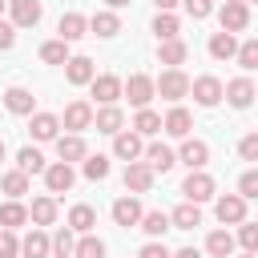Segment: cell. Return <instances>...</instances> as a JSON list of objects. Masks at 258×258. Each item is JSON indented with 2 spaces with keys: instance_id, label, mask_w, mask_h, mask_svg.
<instances>
[{
  "instance_id": "6da1fadb",
  "label": "cell",
  "mask_w": 258,
  "mask_h": 258,
  "mask_svg": "<svg viewBox=\"0 0 258 258\" xmlns=\"http://www.w3.org/2000/svg\"><path fill=\"white\" fill-rule=\"evenodd\" d=\"M153 97H165V101H181V97H189V77L181 73V69H165L157 81H153Z\"/></svg>"
},
{
  "instance_id": "7a4b0ae2",
  "label": "cell",
  "mask_w": 258,
  "mask_h": 258,
  "mask_svg": "<svg viewBox=\"0 0 258 258\" xmlns=\"http://www.w3.org/2000/svg\"><path fill=\"white\" fill-rule=\"evenodd\" d=\"M121 97H129V105H133V109H145V105L153 101V77L133 73L129 81H121Z\"/></svg>"
},
{
  "instance_id": "3957f363",
  "label": "cell",
  "mask_w": 258,
  "mask_h": 258,
  "mask_svg": "<svg viewBox=\"0 0 258 258\" xmlns=\"http://www.w3.org/2000/svg\"><path fill=\"white\" fill-rule=\"evenodd\" d=\"M181 194H185V202L202 206V202H210V198H214V177H210V173H202V169H189V177L181 181Z\"/></svg>"
},
{
  "instance_id": "277c9868",
  "label": "cell",
  "mask_w": 258,
  "mask_h": 258,
  "mask_svg": "<svg viewBox=\"0 0 258 258\" xmlns=\"http://www.w3.org/2000/svg\"><path fill=\"white\" fill-rule=\"evenodd\" d=\"M218 20H222V32H242L250 24V4L246 0H226L222 12H218Z\"/></svg>"
},
{
  "instance_id": "5b68a950",
  "label": "cell",
  "mask_w": 258,
  "mask_h": 258,
  "mask_svg": "<svg viewBox=\"0 0 258 258\" xmlns=\"http://www.w3.org/2000/svg\"><path fill=\"white\" fill-rule=\"evenodd\" d=\"M189 93H194V101L202 109H214L222 101V81L218 77H198V81H189Z\"/></svg>"
},
{
  "instance_id": "8992f818",
  "label": "cell",
  "mask_w": 258,
  "mask_h": 258,
  "mask_svg": "<svg viewBox=\"0 0 258 258\" xmlns=\"http://www.w3.org/2000/svg\"><path fill=\"white\" fill-rule=\"evenodd\" d=\"M73 181H77V173H73V165H69V161L44 165V185H48V194H69V189H73Z\"/></svg>"
},
{
  "instance_id": "52a82bcc",
  "label": "cell",
  "mask_w": 258,
  "mask_h": 258,
  "mask_svg": "<svg viewBox=\"0 0 258 258\" xmlns=\"http://www.w3.org/2000/svg\"><path fill=\"white\" fill-rule=\"evenodd\" d=\"M214 210H218V222H222V226H238V222L246 218V198H238V194H222Z\"/></svg>"
},
{
  "instance_id": "ba28073f",
  "label": "cell",
  "mask_w": 258,
  "mask_h": 258,
  "mask_svg": "<svg viewBox=\"0 0 258 258\" xmlns=\"http://www.w3.org/2000/svg\"><path fill=\"white\" fill-rule=\"evenodd\" d=\"M89 85H93V97H97L101 105H117V101H121V77L101 73V77H93Z\"/></svg>"
},
{
  "instance_id": "9c48e42d",
  "label": "cell",
  "mask_w": 258,
  "mask_h": 258,
  "mask_svg": "<svg viewBox=\"0 0 258 258\" xmlns=\"http://www.w3.org/2000/svg\"><path fill=\"white\" fill-rule=\"evenodd\" d=\"M222 97H226L234 109H250V101H254V81H250V77H238V81L222 85Z\"/></svg>"
},
{
  "instance_id": "30bf717a",
  "label": "cell",
  "mask_w": 258,
  "mask_h": 258,
  "mask_svg": "<svg viewBox=\"0 0 258 258\" xmlns=\"http://www.w3.org/2000/svg\"><path fill=\"white\" fill-rule=\"evenodd\" d=\"M89 125H93V105H89V101L64 105V129H69V133H81V129H89Z\"/></svg>"
},
{
  "instance_id": "8fae6325",
  "label": "cell",
  "mask_w": 258,
  "mask_h": 258,
  "mask_svg": "<svg viewBox=\"0 0 258 258\" xmlns=\"http://www.w3.org/2000/svg\"><path fill=\"white\" fill-rule=\"evenodd\" d=\"M145 153V165L153 169V173H169L173 165H177V157H173V149L169 145H161V141H153L149 149H141Z\"/></svg>"
},
{
  "instance_id": "7c38bea8",
  "label": "cell",
  "mask_w": 258,
  "mask_h": 258,
  "mask_svg": "<svg viewBox=\"0 0 258 258\" xmlns=\"http://www.w3.org/2000/svg\"><path fill=\"white\" fill-rule=\"evenodd\" d=\"M125 189H133V194L153 189V169H149L145 161H129V165H125Z\"/></svg>"
},
{
  "instance_id": "4fadbf2b",
  "label": "cell",
  "mask_w": 258,
  "mask_h": 258,
  "mask_svg": "<svg viewBox=\"0 0 258 258\" xmlns=\"http://www.w3.org/2000/svg\"><path fill=\"white\" fill-rule=\"evenodd\" d=\"M12 4V28H32L40 20V0H8Z\"/></svg>"
},
{
  "instance_id": "5bb4252c",
  "label": "cell",
  "mask_w": 258,
  "mask_h": 258,
  "mask_svg": "<svg viewBox=\"0 0 258 258\" xmlns=\"http://www.w3.org/2000/svg\"><path fill=\"white\" fill-rule=\"evenodd\" d=\"M185 56H189V44H185L181 36H173V40H161V44H157V60H161V64H169V69L185 64Z\"/></svg>"
},
{
  "instance_id": "9a60e30c",
  "label": "cell",
  "mask_w": 258,
  "mask_h": 258,
  "mask_svg": "<svg viewBox=\"0 0 258 258\" xmlns=\"http://www.w3.org/2000/svg\"><path fill=\"white\" fill-rule=\"evenodd\" d=\"M141 149H145V145H141V137H137V133H125V129H117V133H113V153H117L121 161H137V157H141Z\"/></svg>"
},
{
  "instance_id": "2e32d148",
  "label": "cell",
  "mask_w": 258,
  "mask_h": 258,
  "mask_svg": "<svg viewBox=\"0 0 258 258\" xmlns=\"http://www.w3.org/2000/svg\"><path fill=\"white\" fill-rule=\"evenodd\" d=\"M189 169H202L206 161H210V145L206 141H198V137H181V153H177Z\"/></svg>"
},
{
  "instance_id": "e0dca14e",
  "label": "cell",
  "mask_w": 258,
  "mask_h": 258,
  "mask_svg": "<svg viewBox=\"0 0 258 258\" xmlns=\"http://www.w3.org/2000/svg\"><path fill=\"white\" fill-rule=\"evenodd\" d=\"M64 77H69V85H89L97 77V69H93L89 56H69L64 60Z\"/></svg>"
},
{
  "instance_id": "ac0fdd59",
  "label": "cell",
  "mask_w": 258,
  "mask_h": 258,
  "mask_svg": "<svg viewBox=\"0 0 258 258\" xmlns=\"http://www.w3.org/2000/svg\"><path fill=\"white\" fill-rule=\"evenodd\" d=\"M32 105H36V97H32L28 89H20V85H12V89L4 93V109H8V113H16V117H28V113H32Z\"/></svg>"
},
{
  "instance_id": "d6986e66",
  "label": "cell",
  "mask_w": 258,
  "mask_h": 258,
  "mask_svg": "<svg viewBox=\"0 0 258 258\" xmlns=\"http://www.w3.org/2000/svg\"><path fill=\"white\" fill-rule=\"evenodd\" d=\"M189 125H194V117H189V109H181V105H173V109L165 113V121H161V129H165L169 137H189Z\"/></svg>"
},
{
  "instance_id": "ffe728a7",
  "label": "cell",
  "mask_w": 258,
  "mask_h": 258,
  "mask_svg": "<svg viewBox=\"0 0 258 258\" xmlns=\"http://www.w3.org/2000/svg\"><path fill=\"white\" fill-rule=\"evenodd\" d=\"M113 222L125 226V230L137 226V222H141V202H137V198H117V202H113Z\"/></svg>"
},
{
  "instance_id": "44dd1931",
  "label": "cell",
  "mask_w": 258,
  "mask_h": 258,
  "mask_svg": "<svg viewBox=\"0 0 258 258\" xmlns=\"http://www.w3.org/2000/svg\"><path fill=\"white\" fill-rule=\"evenodd\" d=\"M93 125H97V133H117V129L125 125V113H121L117 105H101V109L93 113Z\"/></svg>"
},
{
  "instance_id": "7402d4cb",
  "label": "cell",
  "mask_w": 258,
  "mask_h": 258,
  "mask_svg": "<svg viewBox=\"0 0 258 258\" xmlns=\"http://www.w3.org/2000/svg\"><path fill=\"white\" fill-rule=\"evenodd\" d=\"M56 153H60V161H81L89 149H85V137L81 133H64V137H56Z\"/></svg>"
},
{
  "instance_id": "603a6c76",
  "label": "cell",
  "mask_w": 258,
  "mask_h": 258,
  "mask_svg": "<svg viewBox=\"0 0 258 258\" xmlns=\"http://www.w3.org/2000/svg\"><path fill=\"white\" fill-rule=\"evenodd\" d=\"M194 226H202V210H198L194 202H181V206L169 214V230H194Z\"/></svg>"
},
{
  "instance_id": "cb8c5ba5",
  "label": "cell",
  "mask_w": 258,
  "mask_h": 258,
  "mask_svg": "<svg viewBox=\"0 0 258 258\" xmlns=\"http://www.w3.org/2000/svg\"><path fill=\"white\" fill-rule=\"evenodd\" d=\"M56 32H60V40H81V36L89 32V20H85L81 12H64L60 24H56Z\"/></svg>"
},
{
  "instance_id": "d4e9b609",
  "label": "cell",
  "mask_w": 258,
  "mask_h": 258,
  "mask_svg": "<svg viewBox=\"0 0 258 258\" xmlns=\"http://www.w3.org/2000/svg\"><path fill=\"white\" fill-rule=\"evenodd\" d=\"M28 117H32V125H28V129H32V137H36V141H52V137H56L60 117H52V113H28Z\"/></svg>"
},
{
  "instance_id": "484cf974",
  "label": "cell",
  "mask_w": 258,
  "mask_h": 258,
  "mask_svg": "<svg viewBox=\"0 0 258 258\" xmlns=\"http://www.w3.org/2000/svg\"><path fill=\"white\" fill-rule=\"evenodd\" d=\"M28 218H32L36 226H52V222H56V198H52V194H44V198H32V210H28Z\"/></svg>"
},
{
  "instance_id": "4316f807",
  "label": "cell",
  "mask_w": 258,
  "mask_h": 258,
  "mask_svg": "<svg viewBox=\"0 0 258 258\" xmlns=\"http://www.w3.org/2000/svg\"><path fill=\"white\" fill-rule=\"evenodd\" d=\"M93 226H97V210L93 206H73L69 210V230L73 234H93Z\"/></svg>"
},
{
  "instance_id": "83f0119b",
  "label": "cell",
  "mask_w": 258,
  "mask_h": 258,
  "mask_svg": "<svg viewBox=\"0 0 258 258\" xmlns=\"http://www.w3.org/2000/svg\"><path fill=\"white\" fill-rule=\"evenodd\" d=\"M28 222V210L16 202V198H8L4 206H0V230H20Z\"/></svg>"
},
{
  "instance_id": "f1b7e54d",
  "label": "cell",
  "mask_w": 258,
  "mask_h": 258,
  "mask_svg": "<svg viewBox=\"0 0 258 258\" xmlns=\"http://www.w3.org/2000/svg\"><path fill=\"white\" fill-rule=\"evenodd\" d=\"M20 254L24 258H48V234L44 230H32L20 238Z\"/></svg>"
},
{
  "instance_id": "f546056e",
  "label": "cell",
  "mask_w": 258,
  "mask_h": 258,
  "mask_svg": "<svg viewBox=\"0 0 258 258\" xmlns=\"http://www.w3.org/2000/svg\"><path fill=\"white\" fill-rule=\"evenodd\" d=\"M89 32H97V36H117V32H121L117 12H93V16H89Z\"/></svg>"
},
{
  "instance_id": "4dcf8cb0",
  "label": "cell",
  "mask_w": 258,
  "mask_h": 258,
  "mask_svg": "<svg viewBox=\"0 0 258 258\" xmlns=\"http://www.w3.org/2000/svg\"><path fill=\"white\" fill-rule=\"evenodd\" d=\"M234 52H238L234 32H214V36H210V56H214V60H230Z\"/></svg>"
},
{
  "instance_id": "1f68e13d",
  "label": "cell",
  "mask_w": 258,
  "mask_h": 258,
  "mask_svg": "<svg viewBox=\"0 0 258 258\" xmlns=\"http://www.w3.org/2000/svg\"><path fill=\"white\" fill-rule=\"evenodd\" d=\"M157 129H161V117H157L149 105H145V109H137V117H133V133H137V137H153Z\"/></svg>"
},
{
  "instance_id": "d6a6232c",
  "label": "cell",
  "mask_w": 258,
  "mask_h": 258,
  "mask_svg": "<svg viewBox=\"0 0 258 258\" xmlns=\"http://www.w3.org/2000/svg\"><path fill=\"white\" fill-rule=\"evenodd\" d=\"M0 189H4L8 198H16V202H20V198L28 194V173H24V169H12V173H4V177H0Z\"/></svg>"
},
{
  "instance_id": "836d02e7",
  "label": "cell",
  "mask_w": 258,
  "mask_h": 258,
  "mask_svg": "<svg viewBox=\"0 0 258 258\" xmlns=\"http://www.w3.org/2000/svg\"><path fill=\"white\" fill-rule=\"evenodd\" d=\"M206 250H210L214 258H230V254H234V234H230V230H214V234L206 238Z\"/></svg>"
},
{
  "instance_id": "e575fe53",
  "label": "cell",
  "mask_w": 258,
  "mask_h": 258,
  "mask_svg": "<svg viewBox=\"0 0 258 258\" xmlns=\"http://www.w3.org/2000/svg\"><path fill=\"white\" fill-rule=\"evenodd\" d=\"M40 60L44 64H64L69 60V40H60V36L56 40H44L40 44Z\"/></svg>"
},
{
  "instance_id": "d590c367",
  "label": "cell",
  "mask_w": 258,
  "mask_h": 258,
  "mask_svg": "<svg viewBox=\"0 0 258 258\" xmlns=\"http://www.w3.org/2000/svg\"><path fill=\"white\" fill-rule=\"evenodd\" d=\"M149 238H161L165 230H169V214H161V210H149V214H141V222H137Z\"/></svg>"
},
{
  "instance_id": "8d00e7d4",
  "label": "cell",
  "mask_w": 258,
  "mask_h": 258,
  "mask_svg": "<svg viewBox=\"0 0 258 258\" xmlns=\"http://www.w3.org/2000/svg\"><path fill=\"white\" fill-rule=\"evenodd\" d=\"M153 32H157V40H173V36L181 32V24H177L173 12H157V16H153Z\"/></svg>"
},
{
  "instance_id": "74e56055",
  "label": "cell",
  "mask_w": 258,
  "mask_h": 258,
  "mask_svg": "<svg viewBox=\"0 0 258 258\" xmlns=\"http://www.w3.org/2000/svg\"><path fill=\"white\" fill-rule=\"evenodd\" d=\"M16 169H24V173H44V157H40V149L24 145V149L16 153Z\"/></svg>"
},
{
  "instance_id": "f35d334b",
  "label": "cell",
  "mask_w": 258,
  "mask_h": 258,
  "mask_svg": "<svg viewBox=\"0 0 258 258\" xmlns=\"http://www.w3.org/2000/svg\"><path fill=\"white\" fill-rule=\"evenodd\" d=\"M73 246H77L73 230H56V234L48 238V254H56V258H73Z\"/></svg>"
},
{
  "instance_id": "ab89813d",
  "label": "cell",
  "mask_w": 258,
  "mask_h": 258,
  "mask_svg": "<svg viewBox=\"0 0 258 258\" xmlns=\"http://www.w3.org/2000/svg\"><path fill=\"white\" fill-rule=\"evenodd\" d=\"M73 258H105V242L93 234H81V242L73 246Z\"/></svg>"
},
{
  "instance_id": "60d3db41",
  "label": "cell",
  "mask_w": 258,
  "mask_h": 258,
  "mask_svg": "<svg viewBox=\"0 0 258 258\" xmlns=\"http://www.w3.org/2000/svg\"><path fill=\"white\" fill-rule=\"evenodd\" d=\"M81 161H85L81 169H85V177H89V181H101V177H109V157H101V153H93V157H89V153H85Z\"/></svg>"
},
{
  "instance_id": "b9f144b4",
  "label": "cell",
  "mask_w": 258,
  "mask_h": 258,
  "mask_svg": "<svg viewBox=\"0 0 258 258\" xmlns=\"http://www.w3.org/2000/svg\"><path fill=\"white\" fill-rule=\"evenodd\" d=\"M234 56H238V64H242L246 73H254V69H258V40H242Z\"/></svg>"
},
{
  "instance_id": "7bdbcfd3",
  "label": "cell",
  "mask_w": 258,
  "mask_h": 258,
  "mask_svg": "<svg viewBox=\"0 0 258 258\" xmlns=\"http://www.w3.org/2000/svg\"><path fill=\"white\" fill-rule=\"evenodd\" d=\"M238 226H242V230H238V242H242V250H246V254H254V250H258V226H254V222H246V218H242Z\"/></svg>"
},
{
  "instance_id": "ee69618b",
  "label": "cell",
  "mask_w": 258,
  "mask_h": 258,
  "mask_svg": "<svg viewBox=\"0 0 258 258\" xmlns=\"http://www.w3.org/2000/svg\"><path fill=\"white\" fill-rule=\"evenodd\" d=\"M238 198H258V169H246L242 173V181H238Z\"/></svg>"
},
{
  "instance_id": "f6af8a7d",
  "label": "cell",
  "mask_w": 258,
  "mask_h": 258,
  "mask_svg": "<svg viewBox=\"0 0 258 258\" xmlns=\"http://www.w3.org/2000/svg\"><path fill=\"white\" fill-rule=\"evenodd\" d=\"M0 258H20V242L12 230H0Z\"/></svg>"
},
{
  "instance_id": "bcb514c9",
  "label": "cell",
  "mask_w": 258,
  "mask_h": 258,
  "mask_svg": "<svg viewBox=\"0 0 258 258\" xmlns=\"http://www.w3.org/2000/svg\"><path fill=\"white\" fill-rule=\"evenodd\" d=\"M177 4H185V12H189L194 20H206V16L214 12V0H177Z\"/></svg>"
},
{
  "instance_id": "7dc6e473",
  "label": "cell",
  "mask_w": 258,
  "mask_h": 258,
  "mask_svg": "<svg viewBox=\"0 0 258 258\" xmlns=\"http://www.w3.org/2000/svg\"><path fill=\"white\" fill-rule=\"evenodd\" d=\"M238 153H242V161H258V133H246L238 141Z\"/></svg>"
},
{
  "instance_id": "c3c4849f",
  "label": "cell",
  "mask_w": 258,
  "mask_h": 258,
  "mask_svg": "<svg viewBox=\"0 0 258 258\" xmlns=\"http://www.w3.org/2000/svg\"><path fill=\"white\" fill-rule=\"evenodd\" d=\"M12 44H16V28H12V24L0 16V52H8Z\"/></svg>"
},
{
  "instance_id": "681fc988",
  "label": "cell",
  "mask_w": 258,
  "mask_h": 258,
  "mask_svg": "<svg viewBox=\"0 0 258 258\" xmlns=\"http://www.w3.org/2000/svg\"><path fill=\"white\" fill-rule=\"evenodd\" d=\"M137 258H169V250H165V242H145Z\"/></svg>"
},
{
  "instance_id": "f907efd6",
  "label": "cell",
  "mask_w": 258,
  "mask_h": 258,
  "mask_svg": "<svg viewBox=\"0 0 258 258\" xmlns=\"http://www.w3.org/2000/svg\"><path fill=\"white\" fill-rule=\"evenodd\" d=\"M169 258H202V254H198V250H194V246H181V250H173V254H169Z\"/></svg>"
},
{
  "instance_id": "816d5d0a",
  "label": "cell",
  "mask_w": 258,
  "mask_h": 258,
  "mask_svg": "<svg viewBox=\"0 0 258 258\" xmlns=\"http://www.w3.org/2000/svg\"><path fill=\"white\" fill-rule=\"evenodd\" d=\"M153 4H157V12H173L177 8V0H153Z\"/></svg>"
},
{
  "instance_id": "f5cc1de1",
  "label": "cell",
  "mask_w": 258,
  "mask_h": 258,
  "mask_svg": "<svg viewBox=\"0 0 258 258\" xmlns=\"http://www.w3.org/2000/svg\"><path fill=\"white\" fill-rule=\"evenodd\" d=\"M105 4H109V8H125L129 0H105Z\"/></svg>"
},
{
  "instance_id": "db71d44e",
  "label": "cell",
  "mask_w": 258,
  "mask_h": 258,
  "mask_svg": "<svg viewBox=\"0 0 258 258\" xmlns=\"http://www.w3.org/2000/svg\"><path fill=\"white\" fill-rule=\"evenodd\" d=\"M0 161H4V141H0Z\"/></svg>"
},
{
  "instance_id": "11a10c76",
  "label": "cell",
  "mask_w": 258,
  "mask_h": 258,
  "mask_svg": "<svg viewBox=\"0 0 258 258\" xmlns=\"http://www.w3.org/2000/svg\"><path fill=\"white\" fill-rule=\"evenodd\" d=\"M0 16H4V0H0Z\"/></svg>"
},
{
  "instance_id": "9f6ffc18",
  "label": "cell",
  "mask_w": 258,
  "mask_h": 258,
  "mask_svg": "<svg viewBox=\"0 0 258 258\" xmlns=\"http://www.w3.org/2000/svg\"><path fill=\"white\" fill-rule=\"evenodd\" d=\"M242 258H254V254H242Z\"/></svg>"
},
{
  "instance_id": "6f0895ef",
  "label": "cell",
  "mask_w": 258,
  "mask_h": 258,
  "mask_svg": "<svg viewBox=\"0 0 258 258\" xmlns=\"http://www.w3.org/2000/svg\"><path fill=\"white\" fill-rule=\"evenodd\" d=\"M246 4H250V0H246Z\"/></svg>"
}]
</instances>
